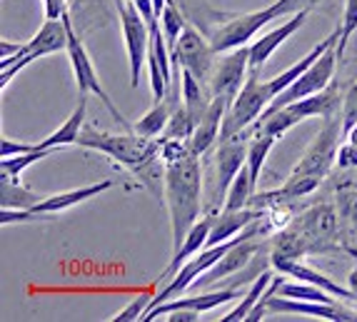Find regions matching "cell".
Segmentation results:
<instances>
[{
  "mask_svg": "<svg viewBox=\"0 0 357 322\" xmlns=\"http://www.w3.org/2000/svg\"><path fill=\"white\" fill-rule=\"evenodd\" d=\"M75 145L113 158L118 165L130 170L135 178H140V183L150 187V192L165 200V162L160 155V137L153 140V137L137 135L135 130L102 132L93 125H85Z\"/></svg>",
  "mask_w": 357,
  "mask_h": 322,
  "instance_id": "cell-1",
  "label": "cell"
},
{
  "mask_svg": "<svg viewBox=\"0 0 357 322\" xmlns=\"http://www.w3.org/2000/svg\"><path fill=\"white\" fill-rule=\"evenodd\" d=\"M178 6L183 8L185 18L208 38L218 55L248 45L250 38H255V33H260L270 20H275L270 6L252 13L215 10L208 0H178Z\"/></svg>",
  "mask_w": 357,
  "mask_h": 322,
  "instance_id": "cell-2",
  "label": "cell"
},
{
  "mask_svg": "<svg viewBox=\"0 0 357 322\" xmlns=\"http://www.w3.org/2000/svg\"><path fill=\"white\" fill-rule=\"evenodd\" d=\"M173 227V245L178 250L185 235L200 220L203 213V167L200 155L185 153L183 158L165 162V200Z\"/></svg>",
  "mask_w": 357,
  "mask_h": 322,
  "instance_id": "cell-3",
  "label": "cell"
},
{
  "mask_svg": "<svg viewBox=\"0 0 357 322\" xmlns=\"http://www.w3.org/2000/svg\"><path fill=\"white\" fill-rule=\"evenodd\" d=\"M342 113V98H340V85L337 80L328 85V88L317 93V95L303 98L298 102H290L285 107H278L273 113H265L257 120L252 130L268 132L275 140H280L290 128L300 125L307 118H330V115Z\"/></svg>",
  "mask_w": 357,
  "mask_h": 322,
  "instance_id": "cell-4",
  "label": "cell"
},
{
  "mask_svg": "<svg viewBox=\"0 0 357 322\" xmlns=\"http://www.w3.org/2000/svg\"><path fill=\"white\" fill-rule=\"evenodd\" d=\"M273 98H275V93H273V88H270V80H262L260 70H252L250 68L238 98L232 100L230 110H227L225 120H222L220 137H230V135H235V132H243L255 125L257 120L262 118V113L268 110L270 102H273Z\"/></svg>",
  "mask_w": 357,
  "mask_h": 322,
  "instance_id": "cell-5",
  "label": "cell"
},
{
  "mask_svg": "<svg viewBox=\"0 0 357 322\" xmlns=\"http://www.w3.org/2000/svg\"><path fill=\"white\" fill-rule=\"evenodd\" d=\"M292 225L303 233L305 243H307L310 255H328V252L345 250L342 245V227H340V215L337 208L330 203H317L300 213Z\"/></svg>",
  "mask_w": 357,
  "mask_h": 322,
  "instance_id": "cell-6",
  "label": "cell"
},
{
  "mask_svg": "<svg viewBox=\"0 0 357 322\" xmlns=\"http://www.w3.org/2000/svg\"><path fill=\"white\" fill-rule=\"evenodd\" d=\"M58 50H68V25L66 20H48L40 25V30L36 33V38H30L28 43H23V48L18 50L10 58L0 60V68H3V78H0V88L6 90L20 70L33 63V60L43 58V55L58 53Z\"/></svg>",
  "mask_w": 357,
  "mask_h": 322,
  "instance_id": "cell-7",
  "label": "cell"
},
{
  "mask_svg": "<svg viewBox=\"0 0 357 322\" xmlns=\"http://www.w3.org/2000/svg\"><path fill=\"white\" fill-rule=\"evenodd\" d=\"M115 185H118L115 180H100V183H93V185H83V187H75V190L58 192V195H45L36 208H30V210H0V222H3V225H10V222L53 220V217H58L60 213H66V210L85 203V200H90V197L102 195V192H107Z\"/></svg>",
  "mask_w": 357,
  "mask_h": 322,
  "instance_id": "cell-8",
  "label": "cell"
},
{
  "mask_svg": "<svg viewBox=\"0 0 357 322\" xmlns=\"http://www.w3.org/2000/svg\"><path fill=\"white\" fill-rule=\"evenodd\" d=\"M63 20H66V25H68V58H70L73 78H75V85H77V90H80V95L96 93V98H100V102L110 110V115L118 120L120 125H123V130H135V125H130V123L123 118V113L118 110V105L110 100V95H107L105 88L100 85V78H98L96 66H93V60H90V53L85 50L83 40L77 38L75 28H73L70 13H66Z\"/></svg>",
  "mask_w": 357,
  "mask_h": 322,
  "instance_id": "cell-9",
  "label": "cell"
},
{
  "mask_svg": "<svg viewBox=\"0 0 357 322\" xmlns=\"http://www.w3.org/2000/svg\"><path fill=\"white\" fill-rule=\"evenodd\" d=\"M250 135H252V128H248L243 132H235V135L218 140V150H215V178L218 180H215V203L210 210L222 208L232 180L238 178V173L245 167V162H248Z\"/></svg>",
  "mask_w": 357,
  "mask_h": 322,
  "instance_id": "cell-10",
  "label": "cell"
},
{
  "mask_svg": "<svg viewBox=\"0 0 357 322\" xmlns=\"http://www.w3.org/2000/svg\"><path fill=\"white\" fill-rule=\"evenodd\" d=\"M335 48H337V45L325 50V53H322L320 58H317L315 63L295 80V83L287 85L280 95L270 102L265 113H273V110H278V107H285V105H290V102L303 100V98L317 95V93H322V90L328 88V85L335 80V63H337V50Z\"/></svg>",
  "mask_w": 357,
  "mask_h": 322,
  "instance_id": "cell-11",
  "label": "cell"
},
{
  "mask_svg": "<svg viewBox=\"0 0 357 322\" xmlns=\"http://www.w3.org/2000/svg\"><path fill=\"white\" fill-rule=\"evenodd\" d=\"M115 6H118L120 25H123V40H126L128 63H130V88H137V85H140L143 66L148 63L150 28L130 0H115Z\"/></svg>",
  "mask_w": 357,
  "mask_h": 322,
  "instance_id": "cell-12",
  "label": "cell"
},
{
  "mask_svg": "<svg viewBox=\"0 0 357 322\" xmlns=\"http://www.w3.org/2000/svg\"><path fill=\"white\" fill-rule=\"evenodd\" d=\"M175 55H178L180 66H183L185 70H190L200 83L210 88V80H213L215 68H218V63H215V55L218 53L213 50L208 38H205L192 23L185 25L183 36H180V40H178V48H175Z\"/></svg>",
  "mask_w": 357,
  "mask_h": 322,
  "instance_id": "cell-13",
  "label": "cell"
},
{
  "mask_svg": "<svg viewBox=\"0 0 357 322\" xmlns=\"http://www.w3.org/2000/svg\"><path fill=\"white\" fill-rule=\"evenodd\" d=\"M248 72H250V45L222 53L220 63L215 68L213 80H210L213 98H225L232 105V100L238 98L240 88H243L245 78H248Z\"/></svg>",
  "mask_w": 357,
  "mask_h": 322,
  "instance_id": "cell-14",
  "label": "cell"
},
{
  "mask_svg": "<svg viewBox=\"0 0 357 322\" xmlns=\"http://www.w3.org/2000/svg\"><path fill=\"white\" fill-rule=\"evenodd\" d=\"M265 312H275V315L295 312V315H312L330 322H357V307H347V302L342 305V300L340 302H315V300L282 298L278 293L268 300Z\"/></svg>",
  "mask_w": 357,
  "mask_h": 322,
  "instance_id": "cell-15",
  "label": "cell"
},
{
  "mask_svg": "<svg viewBox=\"0 0 357 322\" xmlns=\"http://www.w3.org/2000/svg\"><path fill=\"white\" fill-rule=\"evenodd\" d=\"M262 243L260 238H245L240 243H235L225 255L220 257V263L213 265L205 275H200L195 282L190 285V290H205V287H213L218 282H222L225 277H232L238 275L240 270H245L252 263V257L260 252Z\"/></svg>",
  "mask_w": 357,
  "mask_h": 322,
  "instance_id": "cell-16",
  "label": "cell"
},
{
  "mask_svg": "<svg viewBox=\"0 0 357 322\" xmlns=\"http://www.w3.org/2000/svg\"><path fill=\"white\" fill-rule=\"evenodd\" d=\"M218 213H220V210H208V215H205V217H200V220L192 225V230L185 235L183 245H180L178 250L173 252V260H170V265L162 270V275L158 277V282H165V280L170 282L175 275H178V270L183 268V265L188 263L190 257H195L197 252L203 250L205 243H208V238H210V230H213Z\"/></svg>",
  "mask_w": 357,
  "mask_h": 322,
  "instance_id": "cell-17",
  "label": "cell"
},
{
  "mask_svg": "<svg viewBox=\"0 0 357 322\" xmlns=\"http://www.w3.org/2000/svg\"><path fill=\"white\" fill-rule=\"evenodd\" d=\"M227 110H230V102L225 98H213L205 110V115L200 118V123L195 125V132L192 137L188 140L190 150L195 155L203 158L208 150L215 148V143L220 140V132H222V120H225Z\"/></svg>",
  "mask_w": 357,
  "mask_h": 322,
  "instance_id": "cell-18",
  "label": "cell"
},
{
  "mask_svg": "<svg viewBox=\"0 0 357 322\" xmlns=\"http://www.w3.org/2000/svg\"><path fill=\"white\" fill-rule=\"evenodd\" d=\"M235 298H243L240 287H220V290H215V293L192 295V298H183V300H167V302L158 305V307L145 312L143 322H150V320H155V317L167 315V312H173V310H180V307H190V310H197L200 315H203V312L215 310V307H220V305L230 302V300H235Z\"/></svg>",
  "mask_w": 357,
  "mask_h": 322,
  "instance_id": "cell-19",
  "label": "cell"
},
{
  "mask_svg": "<svg viewBox=\"0 0 357 322\" xmlns=\"http://www.w3.org/2000/svg\"><path fill=\"white\" fill-rule=\"evenodd\" d=\"M307 15H310V10L295 13V15H292L287 23H282L280 28H275V30H270V33H265L262 38H257V40L250 45V68L252 70H260V68L273 58L275 50L280 48L287 38L295 36V33L307 23Z\"/></svg>",
  "mask_w": 357,
  "mask_h": 322,
  "instance_id": "cell-20",
  "label": "cell"
},
{
  "mask_svg": "<svg viewBox=\"0 0 357 322\" xmlns=\"http://www.w3.org/2000/svg\"><path fill=\"white\" fill-rule=\"evenodd\" d=\"M340 180L335 185V205H337L340 227L342 235L357 233V167L352 170H340Z\"/></svg>",
  "mask_w": 357,
  "mask_h": 322,
  "instance_id": "cell-21",
  "label": "cell"
},
{
  "mask_svg": "<svg viewBox=\"0 0 357 322\" xmlns=\"http://www.w3.org/2000/svg\"><path fill=\"white\" fill-rule=\"evenodd\" d=\"M260 215H262V210H257V208L220 210L218 217H215V225H213V230H210V238H208V243H205V247L227 243L230 238H235L238 233H243L248 225H252Z\"/></svg>",
  "mask_w": 357,
  "mask_h": 322,
  "instance_id": "cell-22",
  "label": "cell"
},
{
  "mask_svg": "<svg viewBox=\"0 0 357 322\" xmlns=\"http://www.w3.org/2000/svg\"><path fill=\"white\" fill-rule=\"evenodd\" d=\"M85 118H88V95H80L77 98V107L73 110L70 118H68L66 123L53 132V135H48L45 140H40L38 148L40 150H60V148H68V145H75L77 137H80V132H83V128H85Z\"/></svg>",
  "mask_w": 357,
  "mask_h": 322,
  "instance_id": "cell-23",
  "label": "cell"
},
{
  "mask_svg": "<svg viewBox=\"0 0 357 322\" xmlns=\"http://www.w3.org/2000/svg\"><path fill=\"white\" fill-rule=\"evenodd\" d=\"M175 105H178V102L167 95L162 98V100H155V105L135 123V132L137 135H143V137H153V140H158V137L165 132Z\"/></svg>",
  "mask_w": 357,
  "mask_h": 322,
  "instance_id": "cell-24",
  "label": "cell"
},
{
  "mask_svg": "<svg viewBox=\"0 0 357 322\" xmlns=\"http://www.w3.org/2000/svg\"><path fill=\"white\" fill-rule=\"evenodd\" d=\"M43 197L45 195H38L20 183L0 180V205H3V210H30L36 208Z\"/></svg>",
  "mask_w": 357,
  "mask_h": 322,
  "instance_id": "cell-25",
  "label": "cell"
},
{
  "mask_svg": "<svg viewBox=\"0 0 357 322\" xmlns=\"http://www.w3.org/2000/svg\"><path fill=\"white\" fill-rule=\"evenodd\" d=\"M255 183H252V175H250V167L245 162V167L238 173V178L232 180L230 190L225 195V203H222L220 210H243V208H250L252 203V195H255Z\"/></svg>",
  "mask_w": 357,
  "mask_h": 322,
  "instance_id": "cell-26",
  "label": "cell"
},
{
  "mask_svg": "<svg viewBox=\"0 0 357 322\" xmlns=\"http://www.w3.org/2000/svg\"><path fill=\"white\" fill-rule=\"evenodd\" d=\"M273 277H275V275L270 273V270H265L262 275H257V280H255V285L250 287V293H245V295H243V300H240L238 307H235L232 312H227L225 317H220V320H222V322H240V320H248V315H250V312L255 310V305L260 302L262 293L268 290V285L273 282Z\"/></svg>",
  "mask_w": 357,
  "mask_h": 322,
  "instance_id": "cell-27",
  "label": "cell"
},
{
  "mask_svg": "<svg viewBox=\"0 0 357 322\" xmlns=\"http://www.w3.org/2000/svg\"><path fill=\"white\" fill-rule=\"evenodd\" d=\"M275 143H278V140H275L273 135H268V132L252 130L250 150H248V167H250V175L255 185H257V180H260L262 167H265V160H268L270 150H273Z\"/></svg>",
  "mask_w": 357,
  "mask_h": 322,
  "instance_id": "cell-28",
  "label": "cell"
},
{
  "mask_svg": "<svg viewBox=\"0 0 357 322\" xmlns=\"http://www.w3.org/2000/svg\"><path fill=\"white\" fill-rule=\"evenodd\" d=\"M185 25H188V18H185L183 8L178 6V0H167V6L162 8V13H160V28H162V33H165L167 45H170L173 53H175V48H178V40H180V36H183Z\"/></svg>",
  "mask_w": 357,
  "mask_h": 322,
  "instance_id": "cell-29",
  "label": "cell"
},
{
  "mask_svg": "<svg viewBox=\"0 0 357 322\" xmlns=\"http://www.w3.org/2000/svg\"><path fill=\"white\" fill-rule=\"evenodd\" d=\"M53 153L55 150H33V153H25V155L0 158V180L20 183V175H23L33 162L43 160V158H50Z\"/></svg>",
  "mask_w": 357,
  "mask_h": 322,
  "instance_id": "cell-30",
  "label": "cell"
},
{
  "mask_svg": "<svg viewBox=\"0 0 357 322\" xmlns=\"http://www.w3.org/2000/svg\"><path fill=\"white\" fill-rule=\"evenodd\" d=\"M195 118L190 115V110L185 107V102L180 100L175 105L173 115H170V123H167L165 132H162V140H190L192 132H195Z\"/></svg>",
  "mask_w": 357,
  "mask_h": 322,
  "instance_id": "cell-31",
  "label": "cell"
},
{
  "mask_svg": "<svg viewBox=\"0 0 357 322\" xmlns=\"http://www.w3.org/2000/svg\"><path fill=\"white\" fill-rule=\"evenodd\" d=\"M357 30V0H345V10H342V20H340V40H337V58H342L350 45L352 33Z\"/></svg>",
  "mask_w": 357,
  "mask_h": 322,
  "instance_id": "cell-32",
  "label": "cell"
},
{
  "mask_svg": "<svg viewBox=\"0 0 357 322\" xmlns=\"http://www.w3.org/2000/svg\"><path fill=\"white\" fill-rule=\"evenodd\" d=\"M150 300H153V295H140V298L132 300L128 307H123V310L118 312L115 317H110L113 322H132V320H143V315L148 312L150 307Z\"/></svg>",
  "mask_w": 357,
  "mask_h": 322,
  "instance_id": "cell-33",
  "label": "cell"
},
{
  "mask_svg": "<svg viewBox=\"0 0 357 322\" xmlns=\"http://www.w3.org/2000/svg\"><path fill=\"white\" fill-rule=\"evenodd\" d=\"M320 3L322 0H275L270 8H273L275 18H282V15H295L300 10H312Z\"/></svg>",
  "mask_w": 357,
  "mask_h": 322,
  "instance_id": "cell-34",
  "label": "cell"
},
{
  "mask_svg": "<svg viewBox=\"0 0 357 322\" xmlns=\"http://www.w3.org/2000/svg\"><path fill=\"white\" fill-rule=\"evenodd\" d=\"M357 123V83L342 98V135Z\"/></svg>",
  "mask_w": 357,
  "mask_h": 322,
  "instance_id": "cell-35",
  "label": "cell"
},
{
  "mask_svg": "<svg viewBox=\"0 0 357 322\" xmlns=\"http://www.w3.org/2000/svg\"><path fill=\"white\" fill-rule=\"evenodd\" d=\"M33 150H40L38 143H18V140H10V137L0 140V158L25 155V153H33Z\"/></svg>",
  "mask_w": 357,
  "mask_h": 322,
  "instance_id": "cell-36",
  "label": "cell"
},
{
  "mask_svg": "<svg viewBox=\"0 0 357 322\" xmlns=\"http://www.w3.org/2000/svg\"><path fill=\"white\" fill-rule=\"evenodd\" d=\"M335 167H337V170H352V167H357V148H352L347 140L340 143L337 158H335Z\"/></svg>",
  "mask_w": 357,
  "mask_h": 322,
  "instance_id": "cell-37",
  "label": "cell"
},
{
  "mask_svg": "<svg viewBox=\"0 0 357 322\" xmlns=\"http://www.w3.org/2000/svg\"><path fill=\"white\" fill-rule=\"evenodd\" d=\"M43 8H45V18L48 20H60L68 13L66 0H43Z\"/></svg>",
  "mask_w": 357,
  "mask_h": 322,
  "instance_id": "cell-38",
  "label": "cell"
},
{
  "mask_svg": "<svg viewBox=\"0 0 357 322\" xmlns=\"http://www.w3.org/2000/svg\"><path fill=\"white\" fill-rule=\"evenodd\" d=\"M167 322H197L200 320V312L197 310H190V307H180V310H173L167 312Z\"/></svg>",
  "mask_w": 357,
  "mask_h": 322,
  "instance_id": "cell-39",
  "label": "cell"
},
{
  "mask_svg": "<svg viewBox=\"0 0 357 322\" xmlns=\"http://www.w3.org/2000/svg\"><path fill=\"white\" fill-rule=\"evenodd\" d=\"M20 48H23L20 43H15V45H13V43H8V40H0V60H6V58H10V55H15Z\"/></svg>",
  "mask_w": 357,
  "mask_h": 322,
  "instance_id": "cell-40",
  "label": "cell"
},
{
  "mask_svg": "<svg viewBox=\"0 0 357 322\" xmlns=\"http://www.w3.org/2000/svg\"><path fill=\"white\" fill-rule=\"evenodd\" d=\"M342 140H347V143H350L352 148H357V123L350 128V130L345 132V135H342Z\"/></svg>",
  "mask_w": 357,
  "mask_h": 322,
  "instance_id": "cell-41",
  "label": "cell"
},
{
  "mask_svg": "<svg viewBox=\"0 0 357 322\" xmlns=\"http://www.w3.org/2000/svg\"><path fill=\"white\" fill-rule=\"evenodd\" d=\"M347 285H350L352 290H355V293H357V265L350 270V277H347Z\"/></svg>",
  "mask_w": 357,
  "mask_h": 322,
  "instance_id": "cell-42",
  "label": "cell"
},
{
  "mask_svg": "<svg viewBox=\"0 0 357 322\" xmlns=\"http://www.w3.org/2000/svg\"><path fill=\"white\" fill-rule=\"evenodd\" d=\"M130 3H132V0H130Z\"/></svg>",
  "mask_w": 357,
  "mask_h": 322,
  "instance_id": "cell-43",
  "label": "cell"
}]
</instances>
